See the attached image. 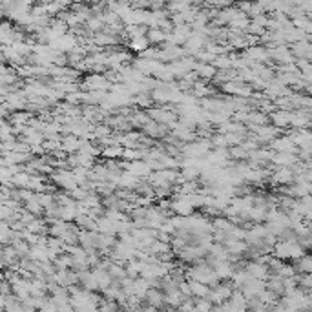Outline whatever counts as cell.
Masks as SVG:
<instances>
[{
    "instance_id": "obj_1",
    "label": "cell",
    "mask_w": 312,
    "mask_h": 312,
    "mask_svg": "<svg viewBox=\"0 0 312 312\" xmlns=\"http://www.w3.org/2000/svg\"><path fill=\"white\" fill-rule=\"evenodd\" d=\"M234 290L235 288H234V285H232V281H221V283H217L216 287L210 288L208 299H210L216 307H219V305H223V303H226L232 298Z\"/></svg>"
},
{
    "instance_id": "obj_2",
    "label": "cell",
    "mask_w": 312,
    "mask_h": 312,
    "mask_svg": "<svg viewBox=\"0 0 312 312\" xmlns=\"http://www.w3.org/2000/svg\"><path fill=\"white\" fill-rule=\"evenodd\" d=\"M196 208L192 207V203L188 201L186 196H175V199L172 201V214L173 216H181V217H188L192 216Z\"/></svg>"
},
{
    "instance_id": "obj_3",
    "label": "cell",
    "mask_w": 312,
    "mask_h": 312,
    "mask_svg": "<svg viewBox=\"0 0 312 312\" xmlns=\"http://www.w3.org/2000/svg\"><path fill=\"white\" fill-rule=\"evenodd\" d=\"M245 270L250 274V278L254 279H261V281H267L270 278V269L269 265L260 263V261H248L245 265Z\"/></svg>"
},
{
    "instance_id": "obj_4",
    "label": "cell",
    "mask_w": 312,
    "mask_h": 312,
    "mask_svg": "<svg viewBox=\"0 0 312 312\" xmlns=\"http://www.w3.org/2000/svg\"><path fill=\"white\" fill-rule=\"evenodd\" d=\"M143 130H144V135H146L148 139H152V141L166 139V137L170 135L168 128H166L164 124H159V122H155V120H150V122L144 126Z\"/></svg>"
},
{
    "instance_id": "obj_5",
    "label": "cell",
    "mask_w": 312,
    "mask_h": 312,
    "mask_svg": "<svg viewBox=\"0 0 312 312\" xmlns=\"http://www.w3.org/2000/svg\"><path fill=\"white\" fill-rule=\"evenodd\" d=\"M144 303L148 305V307H154V308H161L166 305V301H164V292L161 290V288H150V292L146 294V299H144Z\"/></svg>"
},
{
    "instance_id": "obj_6",
    "label": "cell",
    "mask_w": 312,
    "mask_h": 312,
    "mask_svg": "<svg viewBox=\"0 0 312 312\" xmlns=\"http://www.w3.org/2000/svg\"><path fill=\"white\" fill-rule=\"evenodd\" d=\"M196 73L199 75V79H201V81L208 82V81H214V79H216L217 68L214 66V64H201V63H199V64H197Z\"/></svg>"
},
{
    "instance_id": "obj_7",
    "label": "cell",
    "mask_w": 312,
    "mask_h": 312,
    "mask_svg": "<svg viewBox=\"0 0 312 312\" xmlns=\"http://www.w3.org/2000/svg\"><path fill=\"white\" fill-rule=\"evenodd\" d=\"M150 288H152V285H150L148 279L144 278H135L134 279V296H137L139 299H146V294L150 292Z\"/></svg>"
},
{
    "instance_id": "obj_8",
    "label": "cell",
    "mask_w": 312,
    "mask_h": 312,
    "mask_svg": "<svg viewBox=\"0 0 312 312\" xmlns=\"http://www.w3.org/2000/svg\"><path fill=\"white\" fill-rule=\"evenodd\" d=\"M122 154H124V146L113 144V146H106V148H102L101 157L104 159V161H117V159H122Z\"/></svg>"
},
{
    "instance_id": "obj_9",
    "label": "cell",
    "mask_w": 312,
    "mask_h": 312,
    "mask_svg": "<svg viewBox=\"0 0 312 312\" xmlns=\"http://www.w3.org/2000/svg\"><path fill=\"white\" fill-rule=\"evenodd\" d=\"M184 299L186 298L182 296L179 288H175L172 292H164V301H166V307H170V308H179Z\"/></svg>"
},
{
    "instance_id": "obj_10",
    "label": "cell",
    "mask_w": 312,
    "mask_h": 312,
    "mask_svg": "<svg viewBox=\"0 0 312 312\" xmlns=\"http://www.w3.org/2000/svg\"><path fill=\"white\" fill-rule=\"evenodd\" d=\"M128 48H130L134 53H137V55H141V53H144L148 48H152V44H150L148 37L144 35V37H137V39H132L130 42H128Z\"/></svg>"
},
{
    "instance_id": "obj_11",
    "label": "cell",
    "mask_w": 312,
    "mask_h": 312,
    "mask_svg": "<svg viewBox=\"0 0 312 312\" xmlns=\"http://www.w3.org/2000/svg\"><path fill=\"white\" fill-rule=\"evenodd\" d=\"M79 217L77 212V203L70 205V207H60V219L66 223H75V219Z\"/></svg>"
},
{
    "instance_id": "obj_12",
    "label": "cell",
    "mask_w": 312,
    "mask_h": 312,
    "mask_svg": "<svg viewBox=\"0 0 312 312\" xmlns=\"http://www.w3.org/2000/svg\"><path fill=\"white\" fill-rule=\"evenodd\" d=\"M146 37H148L150 44H164L166 42V33H164L161 28H148Z\"/></svg>"
},
{
    "instance_id": "obj_13",
    "label": "cell",
    "mask_w": 312,
    "mask_h": 312,
    "mask_svg": "<svg viewBox=\"0 0 312 312\" xmlns=\"http://www.w3.org/2000/svg\"><path fill=\"white\" fill-rule=\"evenodd\" d=\"M296 269L303 274H312V256H301L296 263Z\"/></svg>"
},
{
    "instance_id": "obj_14",
    "label": "cell",
    "mask_w": 312,
    "mask_h": 312,
    "mask_svg": "<svg viewBox=\"0 0 312 312\" xmlns=\"http://www.w3.org/2000/svg\"><path fill=\"white\" fill-rule=\"evenodd\" d=\"M246 58H252L256 63H261V60L267 58V51L261 48H250V49H246Z\"/></svg>"
},
{
    "instance_id": "obj_15",
    "label": "cell",
    "mask_w": 312,
    "mask_h": 312,
    "mask_svg": "<svg viewBox=\"0 0 312 312\" xmlns=\"http://www.w3.org/2000/svg\"><path fill=\"white\" fill-rule=\"evenodd\" d=\"M248 217L250 219H254L256 223L263 221V219H267V212H265L263 207H252V210L248 212Z\"/></svg>"
},
{
    "instance_id": "obj_16",
    "label": "cell",
    "mask_w": 312,
    "mask_h": 312,
    "mask_svg": "<svg viewBox=\"0 0 312 312\" xmlns=\"http://www.w3.org/2000/svg\"><path fill=\"white\" fill-rule=\"evenodd\" d=\"M248 155H250V152H246L245 148H243V146H232L230 148V159H241V161H243V159H248Z\"/></svg>"
},
{
    "instance_id": "obj_17",
    "label": "cell",
    "mask_w": 312,
    "mask_h": 312,
    "mask_svg": "<svg viewBox=\"0 0 312 312\" xmlns=\"http://www.w3.org/2000/svg\"><path fill=\"white\" fill-rule=\"evenodd\" d=\"M274 148L279 150V152H288V150H292L294 148V144L290 139H279L274 143Z\"/></svg>"
},
{
    "instance_id": "obj_18",
    "label": "cell",
    "mask_w": 312,
    "mask_h": 312,
    "mask_svg": "<svg viewBox=\"0 0 312 312\" xmlns=\"http://www.w3.org/2000/svg\"><path fill=\"white\" fill-rule=\"evenodd\" d=\"M177 312H196V299L186 298L182 301V305L177 308Z\"/></svg>"
},
{
    "instance_id": "obj_19",
    "label": "cell",
    "mask_w": 312,
    "mask_h": 312,
    "mask_svg": "<svg viewBox=\"0 0 312 312\" xmlns=\"http://www.w3.org/2000/svg\"><path fill=\"white\" fill-rule=\"evenodd\" d=\"M274 117V122H276V124H287L288 120V117H287V113H276V115H272Z\"/></svg>"
}]
</instances>
